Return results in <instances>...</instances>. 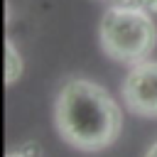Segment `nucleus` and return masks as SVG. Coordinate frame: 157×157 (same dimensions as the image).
Returning a JSON list of instances; mask_svg holds the SVG:
<instances>
[{
    "label": "nucleus",
    "instance_id": "obj_1",
    "mask_svg": "<svg viewBox=\"0 0 157 157\" xmlns=\"http://www.w3.org/2000/svg\"><path fill=\"white\" fill-rule=\"evenodd\" d=\"M54 125L71 147L98 152L118 140L123 115L103 86L88 78H69L54 103Z\"/></svg>",
    "mask_w": 157,
    "mask_h": 157
},
{
    "label": "nucleus",
    "instance_id": "obj_2",
    "mask_svg": "<svg viewBox=\"0 0 157 157\" xmlns=\"http://www.w3.org/2000/svg\"><path fill=\"white\" fill-rule=\"evenodd\" d=\"M101 47L120 64H140L157 44V27L142 7H110L101 20Z\"/></svg>",
    "mask_w": 157,
    "mask_h": 157
},
{
    "label": "nucleus",
    "instance_id": "obj_3",
    "mask_svg": "<svg viewBox=\"0 0 157 157\" xmlns=\"http://www.w3.org/2000/svg\"><path fill=\"white\" fill-rule=\"evenodd\" d=\"M123 101L135 115L157 118V61H140L123 81Z\"/></svg>",
    "mask_w": 157,
    "mask_h": 157
},
{
    "label": "nucleus",
    "instance_id": "obj_4",
    "mask_svg": "<svg viewBox=\"0 0 157 157\" xmlns=\"http://www.w3.org/2000/svg\"><path fill=\"white\" fill-rule=\"evenodd\" d=\"M5 56H7V74H5V81H7V83H12V81L22 74V59H20V54H17V49H15V44H12V42H7Z\"/></svg>",
    "mask_w": 157,
    "mask_h": 157
},
{
    "label": "nucleus",
    "instance_id": "obj_5",
    "mask_svg": "<svg viewBox=\"0 0 157 157\" xmlns=\"http://www.w3.org/2000/svg\"><path fill=\"white\" fill-rule=\"evenodd\" d=\"M145 157H157V142H155V145L147 150V155H145Z\"/></svg>",
    "mask_w": 157,
    "mask_h": 157
},
{
    "label": "nucleus",
    "instance_id": "obj_6",
    "mask_svg": "<svg viewBox=\"0 0 157 157\" xmlns=\"http://www.w3.org/2000/svg\"><path fill=\"white\" fill-rule=\"evenodd\" d=\"M7 157H25V155H20V152H7Z\"/></svg>",
    "mask_w": 157,
    "mask_h": 157
}]
</instances>
